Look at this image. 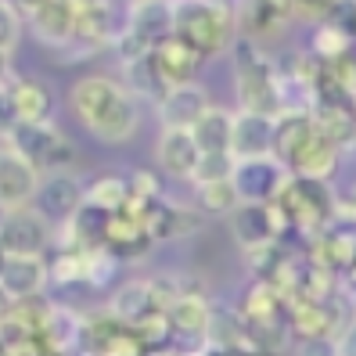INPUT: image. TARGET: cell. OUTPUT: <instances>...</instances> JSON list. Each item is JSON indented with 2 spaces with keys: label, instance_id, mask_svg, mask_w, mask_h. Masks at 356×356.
Instances as JSON below:
<instances>
[{
  "label": "cell",
  "instance_id": "obj_1",
  "mask_svg": "<svg viewBox=\"0 0 356 356\" xmlns=\"http://www.w3.org/2000/svg\"><path fill=\"white\" fill-rule=\"evenodd\" d=\"M69 108L76 122L101 144H127L140 130V101L127 90V83L115 76H83L69 90Z\"/></svg>",
  "mask_w": 356,
  "mask_h": 356
},
{
  "label": "cell",
  "instance_id": "obj_2",
  "mask_svg": "<svg viewBox=\"0 0 356 356\" xmlns=\"http://www.w3.org/2000/svg\"><path fill=\"white\" fill-rule=\"evenodd\" d=\"M234 90L241 112H259L277 119L284 112V79L259 44L238 36L234 40Z\"/></svg>",
  "mask_w": 356,
  "mask_h": 356
},
{
  "label": "cell",
  "instance_id": "obj_3",
  "mask_svg": "<svg viewBox=\"0 0 356 356\" xmlns=\"http://www.w3.org/2000/svg\"><path fill=\"white\" fill-rule=\"evenodd\" d=\"M173 36L205 61L238 40V11L227 4H173Z\"/></svg>",
  "mask_w": 356,
  "mask_h": 356
},
{
  "label": "cell",
  "instance_id": "obj_4",
  "mask_svg": "<svg viewBox=\"0 0 356 356\" xmlns=\"http://www.w3.org/2000/svg\"><path fill=\"white\" fill-rule=\"evenodd\" d=\"M8 144L33 165L36 177L72 173V165L79 162L76 144L54 122H18V130L8 137Z\"/></svg>",
  "mask_w": 356,
  "mask_h": 356
},
{
  "label": "cell",
  "instance_id": "obj_5",
  "mask_svg": "<svg viewBox=\"0 0 356 356\" xmlns=\"http://www.w3.org/2000/svg\"><path fill=\"white\" fill-rule=\"evenodd\" d=\"M170 36H173V4H130L115 54L127 65V61L155 54Z\"/></svg>",
  "mask_w": 356,
  "mask_h": 356
},
{
  "label": "cell",
  "instance_id": "obj_6",
  "mask_svg": "<svg viewBox=\"0 0 356 356\" xmlns=\"http://www.w3.org/2000/svg\"><path fill=\"white\" fill-rule=\"evenodd\" d=\"M127 11H130V4H104V0L76 4V40L65 54L87 58L104 47H115L122 36V26H127Z\"/></svg>",
  "mask_w": 356,
  "mask_h": 356
},
{
  "label": "cell",
  "instance_id": "obj_7",
  "mask_svg": "<svg viewBox=\"0 0 356 356\" xmlns=\"http://www.w3.org/2000/svg\"><path fill=\"white\" fill-rule=\"evenodd\" d=\"M288 180L291 170L274 155L234 162V173H230V184H234V195L241 205H274L288 187Z\"/></svg>",
  "mask_w": 356,
  "mask_h": 356
},
{
  "label": "cell",
  "instance_id": "obj_8",
  "mask_svg": "<svg viewBox=\"0 0 356 356\" xmlns=\"http://www.w3.org/2000/svg\"><path fill=\"white\" fill-rule=\"evenodd\" d=\"M51 241H54V227L33 205L15 209V213H0V252L4 256L47 259Z\"/></svg>",
  "mask_w": 356,
  "mask_h": 356
},
{
  "label": "cell",
  "instance_id": "obj_9",
  "mask_svg": "<svg viewBox=\"0 0 356 356\" xmlns=\"http://www.w3.org/2000/svg\"><path fill=\"white\" fill-rule=\"evenodd\" d=\"M22 26L40 40L44 47L69 51L76 40V0H36V4H18Z\"/></svg>",
  "mask_w": 356,
  "mask_h": 356
},
{
  "label": "cell",
  "instance_id": "obj_10",
  "mask_svg": "<svg viewBox=\"0 0 356 356\" xmlns=\"http://www.w3.org/2000/svg\"><path fill=\"white\" fill-rule=\"evenodd\" d=\"M83 202H87V184H83L76 173H51V177H40L36 184V195H33V209L44 216L51 227L69 223Z\"/></svg>",
  "mask_w": 356,
  "mask_h": 356
},
{
  "label": "cell",
  "instance_id": "obj_11",
  "mask_svg": "<svg viewBox=\"0 0 356 356\" xmlns=\"http://www.w3.org/2000/svg\"><path fill=\"white\" fill-rule=\"evenodd\" d=\"M230 230H234V238L245 252L256 256L274 248V241L284 234V223L274 205H238L230 213Z\"/></svg>",
  "mask_w": 356,
  "mask_h": 356
},
{
  "label": "cell",
  "instance_id": "obj_12",
  "mask_svg": "<svg viewBox=\"0 0 356 356\" xmlns=\"http://www.w3.org/2000/svg\"><path fill=\"white\" fill-rule=\"evenodd\" d=\"M36 184L40 177L33 165L11 144H0V213H15V209L33 205Z\"/></svg>",
  "mask_w": 356,
  "mask_h": 356
},
{
  "label": "cell",
  "instance_id": "obj_13",
  "mask_svg": "<svg viewBox=\"0 0 356 356\" xmlns=\"http://www.w3.org/2000/svg\"><path fill=\"white\" fill-rule=\"evenodd\" d=\"M209 108L213 104H209V90L202 83H180V87H170V94L155 104V115L162 130H191Z\"/></svg>",
  "mask_w": 356,
  "mask_h": 356
},
{
  "label": "cell",
  "instance_id": "obj_14",
  "mask_svg": "<svg viewBox=\"0 0 356 356\" xmlns=\"http://www.w3.org/2000/svg\"><path fill=\"white\" fill-rule=\"evenodd\" d=\"M202 152L191 137V130H162L155 140V165L170 177V180H187L195 184Z\"/></svg>",
  "mask_w": 356,
  "mask_h": 356
},
{
  "label": "cell",
  "instance_id": "obj_15",
  "mask_svg": "<svg viewBox=\"0 0 356 356\" xmlns=\"http://www.w3.org/2000/svg\"><path fill=\"white\" fill-rule=\"evenodd\" d=\"M47 284H51L47 259L4 256V266H0V288H4V296H8L15 306H18V302H33V299H40Z\"/></svg>",
  "mask_w": 356,
  "mask_h": 356
},
{
  "label": "cell",
  "instance_id": "obj_16",
  "mask_svg": "<svg viewBox=\"0 0 356 356\" xmlns=\"http://www.w3.org/2000/svg\"><path fill=\"white\" fill-rule=\"evenodd\" d=\"M230 155H234V162L274 155V119L238 108L234 127H230Z\"/></svg>",
  "mask_w": 356,
  "mask_h": 356
},
{
  "label": "cell",
  "instance_id": "obj_17",
  "mask_svg": "<svg viewBox=\"0 0 356 356\" xmlns=\"http://www.w3.org/2000/svg\"><path fill=\"white\" fill-rule=\"evenodd\" d=\"M165 321H170V334L180 339H209L213 327V306L198 291H180V296L165 306Z\"/></svg>",
  "mask_w": 356,
  "mask_h": 356
},
{
  "label": "cell",
  "instance_id": "obj_18",
  "mask_svg": "<svg viewBox=\"0 0 356 356\" xmlns=\"http://www.w3.org/2000/svg\"><path fill=\"white\" fill-rule=\"evenodd\" d=\"M11 104H15L18 122H54L58 97H54V90L47 87L44 79L18 76L15 87H11Z\"/></svg>",
  "mask_w": 356,
  "mask_h": 356
},
{
  "label": "cell",
  "instance_id": "obj_19",
  "mask_svg": "<svg viewBox=\"0 0 356 356\" xmlns=\"http://www.w3.org/2000/svg\"><path fill=\"white\" fill-rule=\"evenodd\" d=\"M317 134L313 127V115L306 108H291V112H281L274 119V159L284 162L291 170V162L299 159V152L309 144V137Z\"/></svg>",
  "mask_w": 356,
  "mask_h": 356
},
{
  "label": "cell",
  "instance_id": "obj_20",
  "mask_svg": "<svg viewBox=\"0 0 356 356\" xmlns=\"http://www.w3.org/2000/svg\"><path fill=\"white\" fill-rule=\"evenodd\" d=\"M40 334H44V346L54 356H65L72 349H79V334H83V317L69 306H47L44 321H40Z\"/></svg>",
  "mask_w": 356,
  "mask_h": 356
},
{
  "label": "cell",
  "instance_id": "obj_21",
  "mask_svg": "<svg viewBox=\"0 0 356 356\" xmlns=\"http://www.w3.org/2000/svg\"><path fill=\"white\" fill-rule=\"evenodd\" d=\"M122 83H127V90H130L140 104H144V101L159 104L165 94H170V79L162 76L155 54L137 58V61H127V65H122Z\"/></svg>",
  "mask_w": 356,
  "mask_h": 356
},
{
  "label": "cell",
  "instance_id": "obj_22",
  "mask_svg": "<svg viewBox=\"0 0 356 356\" xmlns=\"http://www.w3.org/2000/svg\"><path fill=\"white\" fill-rule=\"evenodd\" d=\"M339 148L324 137V134H313L309 144L299 152V159L291 162V177H302V180H317V184H327V177L334 173L339 165Z\"/></svg>",
  "mask_w": 356,
  "mask_h": 356
},
{
  "label": "cell",
  "instance_id": "obj_23",
  "mask_svg": "<svg viewBox=\"0 0 356 356\" xmlns=\"http://www.w3.org/2000/svg\"><path fill=\"white\" fill-rule=\"evenodd\" d=\"M230 127H234V112L216 108V104L195 122L191 137L198 144L202 159H209V155H230Z\"/></svg>",
  "mask_w": 356,
  "mask_h": 356
},
{
  "label": "cell",
  "instance_id": "obj_24",
  "mask_svg": "<svg viewBox=\"0 0 356 356\" xmlns=\"http://www.w3.org/2000/svg\"><path fill=\"white\" fill-rule=\"evenodd\" d=\"M155 61L162 76L170 79V87H180V83H195V69L202 65V58L184 44L180 36H170L165 44L155 51Z\"/></svg>",
  "mask_w": 356,
  "mask_h": 356
},
{
  "label": "cell",
  "instance_id": "obj_25",
  "mask_svg": "<svg viewBox=\"0 0 356 356\" xmlns=\"http://www.w3.org/2000/svg\"><path fill=\"white\" fill-rule=\"evenodd\" d=\"M87 202L97 205L101 213H122V209L130 205V184L127 177H119V173H104L97 177L90 187H87Z\"/></svg>",
  "mask_w": 356,
  "mask_h": 356
},
{
  "label": "cell",
  "instance_id": "obj_26",
  "mask_svg": "<svg viewBox=\"0 0 356 356\" xmlns=\"http://www.w3.org/2000/svg\"><path fill=\"white\" fill-rule=\"evenodd\" d=\"M195 195H198V213L205 216H230L234 209L241 205L234 195V184L230 180H213V184H195Z\"/></svg>",
  "mask_w": 356,
  "mask_h": 356
},
{
  "label": "cell",
  "instance_id": "obj_27",
  "mask_svg": "<svg viewBox=\"0 0 356 356\" xmlns=\"http://www.w3.org/2000/svg\"><path fill=\"white\" fill-rule=\"evenodd\" d=\"M349 47H353V33H349V29L334 26V22H321L317 36H313V51L321 54V61H331V65H339Z\"/></svg>",
  "mask_w": 356,
  "mask_h": 356
},
{
  "label": "cell",
  "instance_id": "obj_28",
  "mask_svg": "<svg viewBox=\"0 0 356 356\" xmlns=\"http://www.w3.org/2000/svg\"><path fill=\"white\" fill-rule=\"evenodd\" d=\"M22 11L18 4H4L0 0V54H11L18 47V40H22Z\"/></svg>",
  "mask_w": 356,
  "mask_h": 356
},
{
  "label": "cell",
  "instance_id": "obj_29",
  "mask_svg": "<svg viewBox=\"0 0 356 356\" xmlns=\"http://www.w3.org/2000/svg\"><path fill=\"white\" fill-rule=\"evenodd\" d=\"M15 130H18V115L11 104V90H0V144H8Z\"/></svg>",
  "mask_w": 356,
  "mask_h": 356
},
{
  "label": "cell",
  "instance_id": "obj_30",
  "mask_svg": "<svg viewBox=\"0 0 356 356\" xmlns=\"http://www.w3.org/2000/svg\"><path fill=\"white\" fill-rule=\"evenodd\" d=\"M334 356H356V321L339 331V339H334Z\"/></svg>",
  "mask_w": 356,
  "mask_h": 356
},
{
  "label": "cell",
  "instance_id": "obj_31",
  "mask_svg": "<svg viewBox=\"0 0 356 356\" xmlns=\"http://www.w3.org/2000/svg\"><path fill=\"white\" fill-rule=\"evenodd\" d=\"M15 69H11V54H0V90H11L15 87Z\"/></svg>",
  "mask_w": 356,
  "mask_h": 356
}]
</instances>
